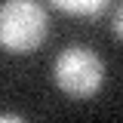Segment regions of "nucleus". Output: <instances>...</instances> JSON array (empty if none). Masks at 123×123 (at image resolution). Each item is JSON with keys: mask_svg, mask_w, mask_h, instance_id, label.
Here are the masks:
<instances>
[{"mask_svg": "<svg viewBox=\"0 0 123 123\" xmlns=\"http://www.w3.org/2000/svg\"><path fill=\"white\" fill-rule=\"evenodd\" d=\"M111 28H114V34L123 40V3L114 9V18H111Z\"/></svg>", "mask_w": 123, "mask_h": 123, "instance_id": "obj_4", "label": "nucleus"}, {"mask_svg": "<svg viewBox=\"0 0 123 123\" xmlns=\"http://www.w3.org/2000/svg\"><path fill=\"white\" fill-rule=\"evenodd\" d=\"M46 9L37 0H6L0 6V46L25 55L46 40Z\"/></svg>", "mask_w": 123, "mask_h": 123, "instance_id": "obj_1", "label": "nucleus"}, {"mask_svg": "<svg viewBox=\"0 0 123 123\" xmlns=\"http://www.w3.org/2000/svg\"><path fill=\"white\" fill-rule=\"evenodd\" d=\"M49 3L65 9V12H74V15H92V12H98L108 0H49Z\"/></svg>", "mask_w": 123, "mask_h": 123, "instance_id": "obj_3", "label": "nucleus"}, {"mask_svg": "<svg viewBox=\"0 0 123 123\" xmlns=\"http://www.w3.org/2000/svg\"><path fill=\"white\" fill-rule=\"evenodd\" d=\"M105 80V65L89 46H68L55 59V83L71 98H89Z\"/></svg>", "mask_w": 123, "mask_h": 123, "instance_id": "obj_2", "label": "nucleus"}, {"mask_svg": "<svg viewBox=\"0 0 123 123\" xmlns=\"http://www.w3.org/2000/svg\"><path fill=\"white\" fill-rule=\"evenodd\" d=\"M9 120H12V123H18L22 117H18V114H0V123H9Z\"/></svg>", "mask_w": 123, "mask_h": 123, "instance_id": "obj_5", "label": "nucleus"}]
</instances>
